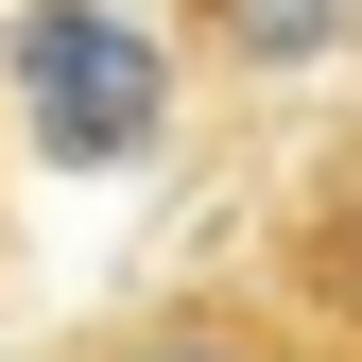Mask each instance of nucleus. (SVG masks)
Segmentation results:
<instances>
[{"label":"nucleus","instance_id":"1","mask_svg":"<svg viewBox=\"0 0 362 362\" xmlns=\"http://www.w3.org/2000/svg\"><path fill=\"white\" fill-rule=\"evenodd\" d=\"M35 362H345V345L276 276H190V293H139V310H104V328H69Z\"/></svg>","mask_w":362,"mask_h":362},{"label":"nucleus","instance_id":"2","mask_svg":"<svg viewBox=\"0 0 362 362\" xmlns=\"http://www.w3.org/2000/svg\"><path fill=\"white\" fill-rule=\"evenodd\" d=\"M259 276H276L310 328H328L362 362V104L328 121V139L293 156V190H276V242H259Z\"/></svg>","mask_w":362,"mask_h":362},{"label":"nucleus","instance_id":"3","mask_svg":"<svg viewBox=\"0 0 362 362\" xmlns=\"http://www.w3.org/2000/svg\"><path fill=\"white\" fill-rule=\"evenodd\" d=\"M362 52V0H173V69L207 86H310Z\"/></svg>","mask_w":362,"mask_h":362}]
</instances>
